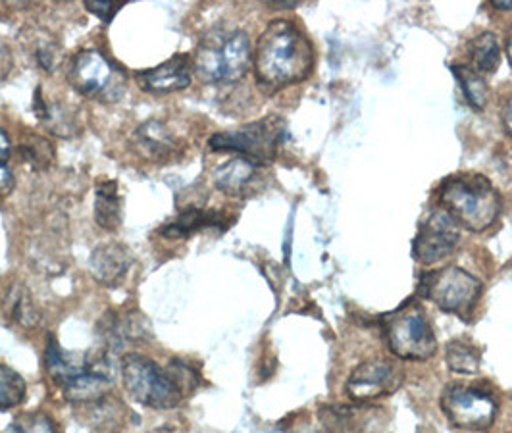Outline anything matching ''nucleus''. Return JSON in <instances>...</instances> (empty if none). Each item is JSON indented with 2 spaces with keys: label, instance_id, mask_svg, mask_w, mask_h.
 <instances>
[{
  "label": "nucleus",
  "instance_id": "obj_1",
  "mask_svg": "<svg viewBox=\"0 0 512 433\" xmlns=\"http://www.w3.org/2000/svg\"><path fill=\"white\" fill-rule=\"evenodd\" d=\"M255 74L270 89L305 81L314 68V47L307 35L287 20H276L256 43Z\"/></svg>",
  "mask_w": 512,
  "mask_h": 433
},
{
  "label": "nucleus",
  "instance_id": "obj_2",
  "mask_svg": "<svg viewBox=\"0 0 512 433\" xmlns=\"http://www.w3.org/2000/svg\"><path fill=\"white\" fill-rule=\"evenodd\" d=\"M439 201L445 212L472 233L491 228L501 212V197L489 179L480 174H462L441 185Z\"/></svg>",
  "mask_w": 512,
  "mask_h": 433
},
{
  "label": "nucleus",
  "instance_id": "obj_3",
  "mask_svg": "<svg viewBox=\"0 0 512 433\" xmlns=\"http://www.w3.org/2000/svg\"><path fill=\"white\" fill-rule=\"evenodd\" d=\"M253 60L249 35L241 29H214L199 43L191 66L206 83H237Z\"/></svg>",
  "mask_w": 512,
  "mask_h": 433
},
{
  "label": "nucleus",
  "instance_id": "obj_4",
  "mask_svg": "<svg viewBox=\"0 0 512 433\" xmlns=\"http://www.w3.org/2000/svg\"><path fill=\"white\" fill-rule=\"evenodd\" d=\"M68 79L79 95L93 101H120L128 87L126 72L99 49L77 52L70 62Z\"/></svg>",
  "mask_w": 512,
  "mask_h": 433
},
{
  "label": "nucleus",
  "instance_id": "obj_5",
  "mask_svg": "<svg viewBox=\"0 0 512 433\" xmlns=\"http://www.w3.org/2000/svg\"><path fill=\"white\" fill-rule=\"evenodd\" d=\"M122 380L129 397L143 407L170 410L180 407L185 397L168 370H162L151 358L143 355L124 357Z\"/></svg>",
  "mask_w": 512,
  "mask_h": 433
},
{
  "label": "nucleus",
  "instance_id": "obj_6",
  "mask_svg": "<svg viewBox=\"0 0 512 433\" xmlns=\"http://www.w3.org/2000/svg\"><path fill=\"white\" fill-rule=\"evenodd\" d=\"M387 347L403 360H428L437 351L436 333L420 306H405L385 322Z\"/></svg>",
  "mask_w": 512,
  "mask_h": 433
},
{
  "label": "nucleus",
  "instance_id": "obj_7",
  "mask_svg": "<svg viewBox=\"0 0 512 433\" xmlns=\"http://www.w3.org/2000/svg\"><path fill=\"white\" fill-rule=\"evenodd\" d=\"M420 295L443 312L466 318L482 297V283L462 268L447 266L422 278Z\"/></svg>",
  "mask_w": 512,
  "mask_h": 433
},
{
  "label": "nucleus",
  "instance_id": "obj_8",
  "mask_svg": "<svg viewBox=\"0 0 512 433\" xmlns=\"http://www.w3.org/2000/svg\"><path fill=\"white\" fill-rule=\"evenodd\" d=\"M283 131L285 126L280 118H264L243 128L212 135L210 147L214 151L237 153L256 166H264L276 158L282 145Z\"/></svg>",
  "mask_w": 512,
  "mask_h": 433
},
{
  "label": "nucleus",
  "instance_id": "obj_9",
  "mask_svg": "<svg viewBox=\"0 0 512 433\" xmlns=\"http://www.w3.org/2000/svg\"><path fill=\"white\" fill-rule=\"evenodd\" d=\"M439 405L449 422L461 430L484 432L497 418L495 397L486 389L472 385H447Z\"/></svg>",
  "mask_w": 512,
  "mask_h": 433
},
{
  "label": "nucleus",
  "instance_id": "obj_10",
  "mask_svg": "<svg viewBox=\"0 0 512 433\" xmlns=\"http://www.w3.org/2000/svg\"><path fill=\"white\" fill-rule=\"evenodd\" d=\"M461 243V226L445 212H432L422 224L412 243L414 258L422 264H437L453 255Z\"/></svg>",
  "mask_w": 512,
  "mask_h": 433
},
{
  "label": "nucleus",
  "instance_id": "obj_11",
  "mask_svg": "<svg viewBox=\"0 0 512 433\" xmlns=\"http://www.w3.org/2000/svg\"><path fill=\"white\" fill-rule=\"evenodd\" d=\"M401 382L403 376L399 368L389 360H368L351 372L347 380V393L357 403H370L397 391Z\"/></svg>",
  "mask_w": 512,
  "mask_h": 433
},
{
  "label": "nucleus",
  "instance_id": "obj_12",
  "mask_svg": "<svg viewBox=\"0 0 512 433\" xmlns=\"http://www.w3.org/2000/svg\"><path fill=\"white\" fill-rule=\"evenodd\" d=\"M135 79L145 93L151 95H172L191 85L193 66L187 54H176L160 66L137 72Z\"/></svg>",
  "mask_w": 512,
  "mask_h": 433
},
{
  "label": "nucleus",
  "instance_id": "obj_13",
  "mask_svg": "<svg viewBox=\"0 0 512 433\" xmlns=\"http://www.w3.org/2000/svg\"><path fill=\"white\" fill-rule=\"evenodd\" d=\"M110 378L99 368V360L93 358L91 366L62 383V393L72 405H97L106 399L110 391Z\"/></svg>",
  "mask_w": 512,
  "mask_h": 433
},
{
  "label": "nucleus",
  "instance_id": "obj_14",
  "mask_svg": "<svg viewBox=\"0 0 512 433\" xmlns=\"http://www.w3.org/2000/svg\"><path fill=\"white\" fill-rule=\"evenodd\" d=\"M129 266H131V256L128 249L118 243L99 245L93 251L91 264H89L93 278L106 287H114L124 280Z\"/></svg>",
  "mask_w": 512,
  "mask_h": 433
},
{
  "label": "nucleus",
  "instance_id": "obj_15",
  "mask_svg": "<svg viewBox=\"0 0 512 433\" xmlns=\"http://www.w3.org/2000/svg\"><path fill=\"white\" fill-rule=\"evenodd\" d=\"M258 172H260V166H256L247 158L235 156L228 162H224L214 172V183L222 193L230 197H243L255 185Z\"/></svg>",
  "mask_w": 512,
  "mask_h": 433
},
{
  "label": "nucleus",
  "instance_id": "obj_16",
  "mask_svg": "<svg viewBox=\"0 0 512 433\" xmlns=\"http://www.w3.org/2000/svg\"><path fill=\"white\" fill-rule=\"evenodd\" d=\"M135 143L141 153L154 160H168L180 153V143L174 133L156 120L135 129Z\"/></svg>",
  "mask_w": 512,
  "mask_h": 433
},
{
  "label": "nucleus",
  "instance_id": "obj_17",
  "mask_svg": "<svg viewBox=\"0 0 512 433\" xmlns=\"http://www.w3.org/2000/svg\"><path fill=\"white\" fill-rule=\"evenodd\" d=\"M376 408L366 407V403H359L357 407L322 408L320 420L328 433H359L370 424Z\"/></svg>",
  "mask_w": 512,
  "mask_h": 433
},
{
  "label": "nucleus",
  "instance_id": "obj_18",
  "mask_svg": "<svg viewBox=\"0 0 512 433\" xmlns=\"http://www.w3.org/2000/svg\"><path fill=\"white\" fill-rule=\"evenodd\" d=\"M2 312L10 318V322H16L26 330L37 328L41 320L39 308L33 303L26 285L22 283L8 285V289L2 295Z\"/></svg>",
  "mask_w": 512,
  "mask_h": 433
},
{
  "label": "nucleus",
  "instance_id": "obj_19",
  "mask_svg": "<svg viewBox=\"0 0 512 433\" xmlns=\"http://www.w3.org/2000/svg\"><path fill=\"white\" fill-rule=\"evenodd\" d=\"M95 220L103 230L116 231L122 224V199L116 181H103L95 195Z\"/></svg>",
  "mask_w": 512,
  "mask_h": 433
},
{
  "label": "nucleus",
  "instance_id": "obj_20",
  "mask_svg": "<svg viewBox=\"0 0 512 433\" xmlns=\"http://www.w3.org/2000/svg\"><path fill=\"white\" fill-rule=\"evenodd\" d=\"M218 216L214 212H206L203 208L197 206H189L181 212L176 220H172L170 224H166L160 235L168 237V239H181L187 235H193L195 231L205 230V228H212L218 224Z\"/></svg>",
  "mask_w": 512,
  "mask_h": 433
},
{
  "label": "nucleus",
  "instance_id": "obj_21",
  "mask_svg": "<svg viewBox=\"0 0 512 433\" xmlns=\"http://www.w3.org/2000/svg\"><path fill=\"white\" fill-rule=\"evenodd\" d=\"M468 58H470V68L478 74H491L499 68L501 60V49L499 41L493 33H480L468 43Z\"/></svg>",
  "mask_w": 512,
  "mask_h": 433
},
{
  "label": "nucleus",
  "instance_id": "obj_22",
  "mask_svg": "<svg viewBox=\"0 0 512 433\" xmlns=\"http://www.w3.org/2000/svg\"><path fill=\"white\" fill-rule=\"evenodd\" d=\"M35 114L47 128L51 129L54 135H58V137L74 135V128H76L74 114L58 102L49 104V102L43 101L39 89H37V97H35Z\"/></svg>",
  "mask_w": 512,
  "mask_h": 433
},
{
  "label": "nucleus",
  "instance_id": "obj_23",
  "mask_svg": "<svg viewBox=\"0 0 512 433\" xmlns=\"http://www.w3.org/2000/svg\"><path fill=\"white\" fill-rule=\"evenodd\" d=\"M447 364L453 372L457 374H466V376H472L480 370V364H482V353L478 347H474L472 343L468 341H451L447 345Z\"/></svg>",
  "mask_w": 512,
  "mask_h": 433
},
{
  "label": "nucleus",
  "instance_id": "obj_24",
  "mask_svg": "<svg viewBox=\"0 0 512 433\" xmlns=\"http://www.w3.org/2000/svg\"><path fill=\"white\" fill-rule=\"evenodd\" d=\"M451 72L457 77L468 104L476 110H482L486 106L487 95H489L484 77L480 76L478 72H474L470 66H462V64L451 66Z\"/></svg>",
  "mask_w": 512,
  "mask_h": 433
},
{
  "label": "nucleus",
  "instance_id": "obj_25",
  "mask_svg": "<svg viewBox=\"0 0 512 433\" xmlns=\"http://www.w3.org/2000/svg\"><path fill=\"white\" fill-rule=\"evenodd\" d=\"M26 399V382L12 368L0 364V410L18 407Z\"/></svg>",
  "mask_w": 512,
  "mask_h": 433
},
{
  "label": "nucleus",
  "instance_id": "obj_26",
  "mask_svg": "<svg viewBox=\"0 0 512 433\" xmlns=\"http://www.w3.org/2000/svg\"><path fill=\"white\" fill-rule=\"evenodd\" d=\"M20 156L35 170H47L54 160V149L43 137L31 135V139L20 145Z\"/></svg>",
  "mask_w": 512,
  "mask_h": 433
},
{
  "label": "nucleus",
  "instance_id": "obj_27",
  "mask_svg": "<svg viewBox=\"0 0 512 433\" xmlns=\"http://www.w3.org/2000/svg\"><path fill=\"white\" fill-rule=\"evenodd\" d=\"M4 433H56V426L51 416L43 412H27L14 418V422Z\"/></svg>",
  "mask_w": 512,
  "mask_h": 433
},
{
  "label": "nucleus",
  "instance_id": "obj_28",
  "mask_svg": "<svg viewBox=\"0 0 512 433\" xmlns=\"http://www.w3.org/2000/svg\"><path fill=\"white\" fill-rule=\"evenodd\" d=\"M166 370H168V374L172 376V380L176 382V385L180 387L183 395H187V393H191V391L197 389L199 376H197V372H195L189 364H185V362H181V360H172V362L166 366Z\"/></svg>",
  "mask_w": 512,
  "mask_h": 433
},
{
  "label": "nucleus",
  "instance_id": "obj_29",
  "mask_svg": "<svg viewBox=\"0 0 512 433\" xmlns=\"http://www.w3.org/2000/svg\"><path fill=\"white\" fill-rule=\"evenodd\" d=\"M122 6H124V2H103V0L85 2L87 12L95 14L103 22H112V18L122 10Z\"/></svg>",
  "mask_w": 512,
  "mask_h": 433
},
{
  "label": "nucleus",
  "instance_id": "obj_30",
  "mask_svg": "<svg viewBox=\"0 0 512 433\" xmlns=\"http://www.w3.org/2000/svg\"><path fill=\"white\" fill-rule=\"evenodd\" d=\"M12 68H14V56H12V51H10V47L0 39V83H2L6 77L10 76Z\"/></svg>",
  "mask_w": 512,
  "mask_h": 433
},
{
  "label": "nucleus",
  "instance_id": "obj_31",
  "mask_svg": "<svg viewBox=\"0 0 512 433\" xmlns=\"http://www.w3.org/2000/svg\"><path fill=\"white\" fill-rule=\"evenodd\" d=\"M12 185H14L12 172L4 164H0V195H6L12 189Z\"/></svg>",
  "mask_w": 512,
  "mask_h": 433
},
{
  "label": "nucleus",
  "instance_id": "obj_32",
  "mask_svg": "<svg viewBox=\"0 0 512 433\" xmlns=\"http://www.w3.org/2000/svg\"><path fill=\"white\" fill-rule=\"evenodd\" d=\"M10 151H12L10 137L6 135L4 129L0 128V164H4L10 158Z\"/></svg>",
  "mask_w": 512,
  "mask_h": 433
},
{
  "label": "nucleus",
  "instance_id": "obj_33",
  "mask_svg": "<svg viewBox=\"0 0 512 433\" xmlns=\"http://www.w3.org/2000/svg\"><path fill=\"white\" fill-rule=\"evenodd\" d=\"M501 118H503V126L507 129V133L512 137V97L509 101L505 102Z\"/></svg>",
  "mask_w": 512,
  "mask_h": 433
},
{
  "label": "nucleus",
  "instance_id": "obj_34",
  "mask_svg": "<svg viewBox=\"0 0 512 433\" xmlns=\"http://www.w3.org/2000/svg\"><path fill=\"white\" fill-rule=\"evenodd\" d=\"M493 6H495V8H499V10H512L511 0H503V2H493Z\"/></svg>",
  "mask_w": 512,
  "mask_h": 433
},
{
  "label": "nucleus",
  "instance_id": "obj_35",
  "mask_svg": "<svg viewBox=\"0 0 512 433\" xmlns=\"http://www.w3.org/2000/svg\"><path fill=\"white\" fill-rule=\"evenodd\" d=\"M507 54H509V60H511L512 64V29L511 35H509V39H507Z\"/></svg>",
  "mask_w": 512,
  "mask_h": 433
}]
</instances>
